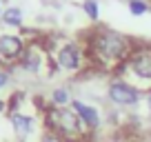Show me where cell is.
Here are the masks:
<instances>
[{
	"mask_svg": "<svg viewBox=\"0 0 151 142\" xmlns=\"http://www.w3.org/2000/svg\"><path fill=\"white\" fill-rule=\"evenodd\" d=\"M7 111H9V100L0 95V113H7Z\"/></svg>",
	"mask_w": 151,
	"mask_h": 142,
	"instance_id": "e0dca14e",
	"label": "cell"
},
{
	"mask_svg": "<svg viewBox=\"0 0 151 142\" xmlns=\"http://www.w3.org/2000/svg\"><path fill=\"white\" fill-rule=\"evenodd\" d=\"M9 118L11 131H14L16 142H40L45 133L42 124V111L47 102H40L38 98H31L24 91H14L9 95Z\"/></svg>",
	"mask_w": 151,
	"mask_h": 142,
	"instance_id": "7a4b0ae2",
	"label": "cell"
},
{
	"mask_svg": "<svg viewBox=\"0 0 151 142\" xmlns=\"http://www.w3.org/2000/svg\"><path fill=\"white\" fill-rule=\"evenodd\" d=\"M71 109L78 113V118L82 120V124H85V127L89 129V133H93V136L100 133V129L104 127V113L96 107V104H89L82 98H73Z\"/></svg>",
	"mask_w": 151,
	"mask_h": 142,
	"instance_id": "9c48e42d",
	"label": "cell"
},
{
	"mask_svg": "<svg viewBox=\"0 0 151 142\" xmlns=\"http://www.w3.org/2000/svg\"><path fill=\"white\" fill-rule=\"evenodd\" d=\"M104 98L111 104L113 109H138L145 100V93H142L138 87H133L129 80H124L122 76L113 73V76L107 78V85H104Z\"/></svg>",
	"mask_w": 151,
	"mask_h": 142,
	"instance_id": "8992f818",
	"label": "cell"
},
{
	"mask_svg": "<svg viewBox=\"0 0 151 142\" xmlns=\"http://www.w3.org/2000/svg\"><path fill=\"white\" fill-rule=\"evenodd\" d=\"M24 9L18 5H9L5 7V11H2V16H0V24L5 29H22L24 27Z\"/></svg>",
	"mask_w": 151,
	"mask_h": 142,
	"instance_id": "30bf717a",
	"label": "cell"
},
{
	"mask_svg": "<svg viewBox=\"0 0 151 142\" xmlns=\"http://www.w3.org/2000/svg\"><path fill=\"white\" fill-rule=\"evenodd\" d=\"M40 142H67V140H62V138H60V136H56V133L45 131V133H42V138H40Z\"/></svg>",
	"mask_w": 151,
	"mask_h": 142,
	"instance_id": "9a60e30c",
	"label": "cell"
},
{
	"mask_svg": "<svg viewBox=\"0 0 151 142\" xmlns=\"http://www.w3.org/2000/svg\"><path fill=\"white\" fill-rule=\"evenodd\" d=\"M11 71H18V73L29 76V78H42V76L53 73L51 71V60H49V51H47L42 40L29 42L24 56L20 58V62Z\"/></svg>",
	"mask_w": 151,
	"mask_h": 142,
	"instance_id": "52a82bcc",
	"label": "cell"
},
{
	"mask_svg": "<svg viewBox=\"0 0 151 142\" xmlns=\"http://www.w3.org/2000/svg\"><path fill=\"white\" fill-rule=\"evenodd\" d=\"M142 142H151V138H147V140H142Z\"/></svg>",
	"mask_w": 151,
	"mask_h": 142,
	"instance_id": "d6986e66",
	"label": "cell"
},
{
	"mask_svg": "<svg viewBox=\"0 0 151 142\" xmlns=\"http://www.w3.org/2000/svg\"><path fill=\"white\" fill-rule=\"evenodd\" d=\"M118 76L129 80L133 87L147 93L151 91V44L149 42H136L133 51L120 67Z\"/></svg>",
	"mask_w": 151,
	"mask_h": 142,
	"instance_id": "5b68a950",
	"label": "cell"
},
{
	"mask_svg": "<svg viewBox=\"0 0 151 142\" xmlns=\"http://www.w3.org/2000/svg\"><path fill=\"white\" fill-rule=\"evenodd\" d=\"M82 40L89 51L91 69H98L107 76L118 73L120 67L124 65V60L136 47V40L129 38L127 33L111 27H100V24L89 29L82 36Z\"/></svg>",
	"mask_w": 151,
	"mask_h": 142,
	"instance_id": "6da1fadb",
	"label": "cell"
},
{
	"mask_svg": "<svg viewBox=\"0 0 151 142\" xmlns=\"http://www.w3.org/2000/svg\"><path fill=\"white\" fill-rule=\"evenodd\" d=\"M27 47H29V40L24 38L22 33L2 31L0 29V67L14 69L20 62V58L24 56Z\"/></svg>",
	"mask_w": 151,
	"mask_h": 142,
	"instance_id": "ba28073f",
	"label": "cell"
},
{
	"mask_svg": "<svg viewBox=\"0 0 151 142\" xmlns=\"http://www.w3.org/2000/svg\"><path fill=\"white\" fill-rule=\"evenodd\" d=\"M42 124L45 131L56 133L67 142H85L93 138V133H89V129L82 124V120L71 107H45Z\"/></svg>",
	"mask_w": 151,
	"mask_h": 142,
	"instance_id": "277c9868",
	"label": "cell"
},
{
	"mask_svg": "<svg viewBox=\"0 0 151 142\" xmlns=\"http://www.w3.org/2000/svg\"><path fill=\"white\" fill-rule=\"evenodd\" d=\"M142 104H145L147 113L151 115V91H147V93H145V100H142Z\"/></svg>",
	"mask_w": 151,
	"mask_h": 142,
	"instance_id": "2e32d148",
	"label": "cell"
},
{
	"mask_svg": "<svg viewBox=\"0 0 151 142\" xmlns=\"http://www.w3.org/2000/svg\"><path fill=\"white\" fill-rule=\"evenodd\" d=\"M45 47L49 51V60H51V71L60 73V76H82L91 69L89 51H87L85 40H76L69 36H49L42 38Z\"/></svg>",
	"mask_w": 151,
	"mask_h": 142,
	"instance_id": "3957f363",
	"label": "cell"
},
{
	"mask_svg": "<svg viewBox=\"0 0 151 142\" xmlns=\"http://www.w3.org/2000/svg\"><path fill=\"white\" fill-rule=\"evenodd\" d=\"M11 85H14V71L11 69H0V93L11 89Z\"/></svg>",
	"mask_w": 151,
	"mask_h": 142,
	"instance_id": "5bb4252c",
	"label": "cell"
},
{
	"mask_svg": "<svg viewBox=\"0 0 151 142\" xmlns=\"http://www.w3.org/2000/svg\"><path fill=\"white\" fill-rule=\"evenodd\" d=\"M80 9H82V14H85V18L89 20V22H96V24H98L100 11H102L100 0H82V2H80Z\"/></svg>",
	"mask_w": 151,
	"mask_h": 142,
	"instance_id": "7c38bea8",
	"label": "cell"
},
{
	"mask_svg": "<svg viewBox=\"0 0 151 142\" xmlns=\"http://www.w3.org/2000/svg\"><path fill=\"white\" fill-rule=\"evenodd\" d=\"M2 11H5V7H2V2H0V16H2Z\"/></svg>",
	"mask_w": 151,
	"mask_h": 142,
	"instance_id": "ac0fdd59",
	"label": "cell"
},
{
	"mask_svg": "<svg viewBox=\"0 0 151 142\" xmlns=\"http://www.w3.org/2000/svg\"><path fill=\"white\" fill-rule=\"evenodd\" d=\"M71 102H73V95H71V89L67 85L51 87L47 95V107H71Z\"/></svg>",
	"mask_w": 151,
	"mask_h": 142,
	"instance_id": "8fae6325",
	"label": "cell"
},
{
	"mask_svg": "<svg viewBox=\"0 0 151 142\" xmlns=\"http://www.w3.org/2000/svg\"><path fill=\"white\" fill-rule=\"evenodd\" d=\"M127 9H129L131 16L140 18V16L151 11V0H127Z\"/></svg>",
	"mask_w": 151,
	"mask_h": 142,
	"instance_id": "4fadbf2b",
	"label": "cell"
}]
</instances>
